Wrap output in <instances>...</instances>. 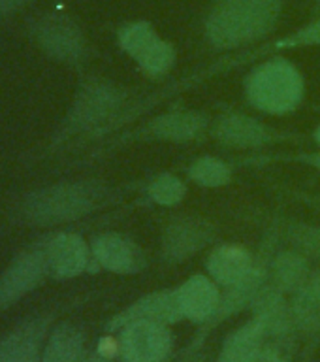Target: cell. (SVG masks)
Returning <instances> with one entry per match:
<instances>
[{
	"label": "cell",
	"instance_id": "cell-1",
	"mask_svg": "<svg viewBox=\"0 0 320 362\" xmlns=\"http://www.w3.org/2000/svg\"><path fill=\"white\" fill-rule=\"evenodd\" d=\"M106 198L107 189L98 181H59L23 192L8 217L23 228H55L83 219Z\"/></svg>",
	"mask_w": 320,
	"mask_h": 362
},
{
	"label": "cell",
	"instance_id": "cell-2",
	"mask_svg": "<svg viewBox=\"0 0 320 362\" xmlns=\"http://www.w3.org/2000/svg\"><path fill=\"white\" fill-rule=\"evenodd\" d=\"M126 93L106 79H87L79 85L73 100L45 146L44 155H53L72 144L104 134L123 112Z\"/></svg>",
	"mask_w": 320,
	"mask_h": 362
},
{
	"label": "cell",
	"instance_id": "cell-3",
	"mask_svg": "<svg viewBox=\"0 0 320 362\" xmlns=\"http://www.w3.org/2000/svg\"><path fill=\"white\" fill-rule=\"evenodd\" d=\"M285 0H219L206 19V38L217 49L259 42L275 28Z\"/></svg>",
	"mask_w": 320,
	"mask_h": 362
},
{
	"label": "cell",
	"instance_id": "cell-4",
	"mask_svg": "<svg viewBox=\"0 0 320 362\" xmlns=\"http://www.w3.org/2000/svg\"><path fill=\"white\" fill-rule=\"evenodd\" d=\"M305 83L302 74L287 59L262 62L245 81L247 100L256 110L273 115L294 112L304 98Z\"/></svg>",
	"mask_w": 320,
	"mask_h": 362
},
{
	"label": "cell",
	"instance_id": "cell-5",
	"mask_svg": "<svg viewBox=\"0 0 320 362\" xmlns=\"http://www.w3.org/2000/svg\"><path fill=\"white\" fill-rule=\"evenodd\" d=\"M27 34L44 55L64 66H83L89 59V44L83 30L62 11H45L27 21Z\"/></svg>",
	"mask_w": 320,
	"mask_h": 362
},
{
	"label": "cell",
	"instance_id": "cell-6",
	"mask_svg": "<svg viewBox=\"0 0 320 362\" xmlns=\"http://www.w3.org/2000/svg\"><path fill=\"white\" fill-rule=\"evenodd\" d=\"M51 279L44 238L28 243L0 272V313L11 310Z\"/></svg>",
	"mask_w": 320,
	"mask_h": 362
},
{
	"label": "cell",
	"instance_id": "cell-7",
	"mask_svg": "<svg viewBox=\"0 0 320 362\" xmlns=\"http://www.w3.org/2000/svg\"><path fill=\"white\" fill-rule=\"evenodd\" d=\"M117 345L123 362H164L172 351V334L160 322L134 321L119 330Z\"/></svg>",
	"mask_w": 320,
	"mask_h": 362
},
{
	"label": "cell",
	"instance_id": "cell-8",
	"mask_svg": "<svg viewBox=\"0 0 320 362\" xmlns=\"http://www.w3.org/2000/svg\"><path fill=\"white\" fill-rule=\"evenodd\" d=\"M44 238L51 279L66 281L95 270L90 243L76 232L59 230Z\"/></svg>",
	"mask_w": 320,
	"mask_h": 362
},
{
	"label": "cell",
	"instance_id": "cell-9",
	"mask_svg": "<svg viewBox=\"0 0 320 362\" xmlns=\"http://www.w3.org/2000/svg\"><path fill=\"white\" fill-rule=\"evenodd\" d=\"M95 270H107L112 274H138L146 268V257L132 240L123 234L107 232L90 242Z\"/></svg>",
	"mask_w": 320,
	"mask_h": 362
},
{
	"label": "cell",
	"instance_id": "cell-10",
	"mask_svg": "<svg viewBox=\"0 0 320 362\" xmlns=\"http://www.w3.org/2000/svg\"><path fill=\"white\" fill-rule=\"evenodd\" d=\"M213 240V225L200 217H177L166 225L162 255L170 262L191 259Z\"/></svg>",
	"mask_w": 320,
	"mask_h": 362
},
{
	"label": "cell",
	"instance_id": "cell-11",
	"mask_svg": "<svg viewBox=\"0 0 320 362\" xmlns=\"http://www.w3.org/2000/svg\"><path fill=\"white\" fill-rule=\"evenodd\" d=\"M51 315H38L21 322L0 339V362H42Z\"/></svg>",
	"mask_w": 320,
	"mask_h": 362
},
{
	"label": "cell",
	"instance_id": "cell-12",
	"mask_svg": "<svg viewBox=\"0 0 320 362\" xmlns=\"http://www.w3.org/2000/svg\"><path fill=\"white\" fill-rule=\"evenodd\" d=\"M183 319L179 308V298H177V288L175 291H160V293L147 294L143 298L136 300L126 310L113 317L107 330L109 332H119L124 325L134 321H155L160 325H172Z\"/></svg>",
	"mask_w": 320,
	"mask_h": 362
},
{
	"label": "cell",
	"instance_id": "cell-13",
	"mask_svg": "<svg viewBox=\"0 0 320 362\" xmlns=\"http://www.w3.org/2000/svg\"><path fill=\"white\" fill-rule=\"evenodd\" d=\"M177 298H179L183 319H189L192 322H206L213 319L220 304L217 283L202 274L189 277L177 288Z\"/></svg>",
	"mask_w": 320,
	"mask_h": 362
},
{
	"label": "cell",
	"instance_id": "cell-14",
	"mask_svg": "<svg viewBox=\"0 0 320 362\" xmlns=\"http://www.w3.org/2000/svg\"><path fill=\"white\" fill-rule=\"evenodd\" d=\"M208 272L215 283L223 287H232L253 272V257L242 245H219L208 257Z\"/></svg>",
	"mask_w": 320,
	"mask_h": 362
},
{
	"label": "cell",
	"instance_id": "cell-15",
	"mask_svg": "<svg viewBox=\"0 0 320 362\" xmlns=\"http://www.w3.org/2000/svg\"><path fill=\"white\" fill-rule=\"evenodd\" d=\"M87 358V338L83 328L73 322H59L45 338L42 362H83Z\"/></svg>",
	"mask_w": 320,
	"mask_h": 362
},
{
	"label": "cell",
	"instance_id": "cell-16",
	"mask_svg": "<svg viewBox=\"0 0 320 362\" xmlns=\"http://www.w3.org/2000/svg\"><path fill=\"white\" fill-rule=\"evenodd\" d=\"M215 138L228 147H260L271 140V132L256 119L230 113L217 121L213 129Z\"/></svg>",
	"mask_w": 320,
	"mask_h": 362
},
{
	"label": "cell",
	"instance_id": "cell-17",
	"mask_svg": "<svg viewBox=\"0 0 320 362\" xmlns=\"http://www.w3.org/2000/svg\"><path fill=\"white\" fill-rule=\"evenodd\" d=\"M294 327L307 336L320 334V272L311 274L307 281L294 293L290 304Z\"/></svg>",
	"mask_w": 320,
	"mask_h": 362
},
{
	"label": "cell",
	"instance_id": "cell-18",
	"mask_svg": "<svg viewBox=\"0 0 320 362\" xmlns=\"http://www.w3.org/2000/svg\"><path fill=\"white\" fill-rule=\"evenodd\" d=\"M208 119L196 112L164 113L149 124V132L158 140L189 141L202 134Z\"/></svg>",
	"mask_w": 320,
	"mask_h": 362
},
{
	"label": "cell",
	"instance_id": "cell-19",
	"mask_svg": "<svg viewBox=\"0 0 320 362\" xmlns=\"http://www.w3.org/2000/svg\"><path fill=\"white\" fill-rule=\"evenodd\" d=\"M268 336L264 322L254 315L251 321L234 330V332L225 339V345L220 349V355L217 362H245L251 353L264 345Z\"/></svg>",
	"mask_w": 320,
	"mask_h": 362
},
{
	"label": "cell",
	"instance_id": "cell-20",
	"mask_svg": "<svg viewBox=\"0 0 320 362\" xmlns=\"http://www.w3.org/2000/svg\"><path fill=\"white\" fill-rule=\"evenodd\" d=\"M264 287L266 272L262 268L254 266L253 272L245 279H242L236 285H232V287H226V293L225 296H220L219 310H217L213 319L223 321L225 317L232 315V313H237L243 308H247L249 304H254L256 298L260 296V293L264 291Z\"/></svg>",
	"mask_w": 320,
	"mask_h": 362
},
{
	"label": "cell",
	"instance_id": "cell-21",
	"mask_svg": "<svg viewBox=\"0 0 320 362\" xmlns=\"http://www.w3.org/2000/svg\"><path fill=\"white\" fill-rule=\"evenodd\" d=\"M309 264L304 255L281 253L271 266V287L279 293H296L309 277Z\"/></svg>",
	"mask_w": 320,
	"mask_h": 362
},
{
	"label": "cell",
	"instance_id": "cell-22",
	"mask_svg": "<svg viewBox=\"0 0 320 362\" xmlns=\"http://www.w3.org/2000/svg\"><path fill=\"white\" fill-rule=\"evenodd\" d=\"M158 40V34L155 33L151 23L136 21L119 30V45L121 49L134 61H138L149 47Z\"/></svg>",
	"mask_w": 320,
	"mask_h": 362
},
{
	"label": "cell",
	"instance_id": "cell-23",
	"mask_svg": "<svg viewBox=\"0 0 320 362\" xmlns=\"http://www.w3.org/2000/svg\"><path fill=\"white\" fill-rule=\"evenodd\" d=\"M189 175L192 181L203 187H220L230 181L228 164L215 157H200L191 164Z\"/></svg>",
	"mask_w": 320,
	"mask_h": 362
},
{
	"label": "cell",
	"instance_id": "cell-24",
	"mask_svg": "<svg viewBox=\"0 0 320 362\" xmlns=\"http://www.w3.org/2000/svg\"><path fill=\"white\" fill-rule=\"evenodd\" d=\"M138 66L147 74V76H162L170 72L175 62L174 45L166 40L158 38L143 55L138 59Z\"/></svg>",
	"mask_w": 320,
	"mask_h": 362
},
{
	"label": "cell",
	"instance_id": "cell-25",
	"mask_svg": "<svg viewBox=\"0 0 320 362\" xmlns=\"http://www.w3.org/2000/svg\"><path fill=\"white\" fill-rule=\"evenodd\" d=\"M185 183L172 174H162L155 177L149 185V197L160 206H174L185 197Z\"/></svg>",
	"mask_w": 320,
	"mask_h": 362
},
{
	"label": "cell",
	"instance_id": "cell-26",
	"mask_svg": "<svg viewBox=\"0 0 320 362\" xmlns=\"http://www.w3.org/2000/svg\"><path fill=\"white\" fill-rule=\"evenodd\" d=\"M307 45H320V17L277 42V47H307Z\"/></svg>",
	"mask_w": 320,
	"mask_h": 362
},
{
	"label": "cell",
	"instance_id": "cell-27",
	"mask_svg": "<svg viewBox=\"0 0 320 362\" xmlns=\"http://www.w3.org/2000/svg\"><path fill=\"white\" fill-rule=\"evenodd\" d=\"M294 240L300 247L307 249L309 253L319 255L320 257V228H298L294 232Z\"/></svg>",
	"mask_w": 320,
	"mask_h": 362
},
{
	"label": "cell",
	"instance_id": "cell-28",
	"mask_svg": "<svg viewBox=\"0 0 320 362\" xmlns=\"http://www.w3.org/2000/svg\"><path fill=\"white\" fill-rule=\"evenodd\" d=\"M245 362H288L285 358L281 351L277 347H271V345H260L259 349L249 355V358Z\"/></svg>",
	"mask_w": 320,
	"mask_h": 362
},
{
	"label": "cell",
	"instance_id": "cell-29",
	"mask_svg": "<svg viewBox=\"0 0 320 362\" xmlns=\"http://www.w3.org/2000/svg\"><path fill=\"white\" fill-rule=\"evenodd\" d=\"M30 2L32 0H0V25L25 10Z\"/></svg>",
	"mask_w": 320,
	"mask_h": 362
},
{
	"label": "cell",
	"instance_id": "cell-30",
	"mask_svg": "<svg viewBox=\"0 0 320 362\" xmlns=\"http://www.w3.org/2000/svg\"><path fill=\"white\" fill-rule=\"evenodd\" d=\"M83 362H115V361H113V356H106V355H102L100 351H98V353H96V355H93V356H87V358H85Z\"/></svg>",
	"mask_w": 320,
	"mask_h": 362
},
{
	"label": "cell",
	"instance_id": "cell-31",
	"mask_svg": "<svg viewBox=\"0 0 320 362\" xmlns=\"http://www.w3.org/2000/svg\"><path fill=\"white\" fill-rule=\"evenodd\" d=\"M307 160H309V163L313 164V166H316V168L320 170V153H315V155L307 158Z\"/></svg>",
	"mask_w": 320,
	"mask_h": 362
},
{
	"label": "cell",
	"instance_id": "cell-32",
	"mask_svg": "<svg viewBox=\"0 0 320 362\" xmlns=\"http://www.w3.org/2000/svg\"><path fill=\"white\" fill-rule=\"evenodd\" d=\"M315 140H316V144L320 146V124H319V129L315 130Z\"/></svg>",
	"mask_w": 320,
	"mask_h": 362
}]
</instances>
